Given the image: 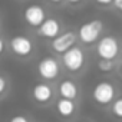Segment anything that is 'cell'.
<instances>
[{
    "label": "cell",
    "instance_id": "7a4b0ae2",
    "mask_svg": "<svg viewBox=\"0 0 122 122\" xmlns=\"http://www.w3.org/2000/svg\"><path fill=\"white\" fill-rule=\"evenodd\" d=\"M103 33V23L99 19H92L88 22H83L78 30H76V37L78 42H81L85 46H92L98 42V39Z\"/></svg>",
    "mask_w": 122,
    "mask_h": 122
},
{
    "label": "cell",
    "instance_id": "6da1fadb",
    "mask_svg": "<svg viewBox=\"0 0 122 122\" xmlns=\"http://www.w3.org/2000/svg\"><path fill=\"white\" fill-rule=\"evenodd\" d=\"M86 52L82 46L75 45L60 55V65L69 73H81L86 66Z\"/></svg>",
    "mask_w": 122,
    "mask_h": 122
},
{
    "label": "cell",
    "instance_id": "30bf717a",
    "mask_svg": "<svg viewBox=\"0 0 122 122\" xmlns=\"http://www.w3.org/2000/svg\"><path fill=\"white\" fill-rule=\"evenodd\" d=\"M60 32H62V25H60V22L57 19H55V17H46L43 20V23L36 29L37 36H40L43 39H47V40H52Z\"/></svg>",
    "mask_w": 122,
    "mask_h": 122
},
{
    "label": "cell",
    "instance_id": "52a82bcc",
    "mask_svg": "<svg viewBox=\"0 0 122 122\" xmlns=\"http://www.w3.org/2000/svg\"><path fill=\"white\" fill-rule=\"evenodd\" d=\"M76 42H78V37H76V32L75 30H65V32L62 30L56 37H53L50 40V49L56 55H62L68 49L75 46Z\"/></svg>",
    "mask_w": 122,
    "mask_h": 122
},
{
    "label": "cell",
    "instance_id": "2e32d148",
    "mask_svg": "<svg viewBox=\"0 0 122 122\" xmlns=\"http://www.w3.org/2000/svg\"><path fill=\"white\" fill-rule=\"evenodd\" d=\"M9 122H30V119L26 116V115H22V113H17V115H13Z\"/></svg>",
    "mask_w": 122,
    "mask_h": 122
},
{
    "label": "cell",
    "instance_id": "ac0fdd59",
    "mask_svg": "<svg viewBox=\"0 0 122 122\" xmlns=\"http://www.w3.org/2000/svg\"><path fill=\"white\" fill-rule=\"evenodd\" d=\"M95 2H96L99 6H102V7H108V6L112 5V0H95Z\"/></svg>",
    "mask_w": 122,
    "mask_h": 122
},
{
    "label": "cell",
    "instance_id": "ffe728a7",
    "mask_svg": "<svg viewBox=\"0 0 122 122\" xmlns=\"http://www.w3.org/2000/svg\"><path fill=\"white\" fill-rule=\"evenodd\" d=\"M65 2H68L69 5H81L83 0H65Z\"/></svg>",
    "mask_w": 122,
    "mask_h": 122
},
{
    "label": "cell",
    "instance_id": "3957f363",
    "mask_svg": "<svg viewBox=\"0 0 122 122\" xmlns=\"http://www.w3.org/2000/svg\"><path fill=\"white\" fill-rule=\"evenodd\" d=\"M92 101L99 105V106H108L111 105V102L116 98V86L113 82L103 79L95 83V86L92 88Z\"/></svg>",
    "mask_w": 122,
    "mask_h": 122
},
{
    "label": "cell",
    "instance_id": "8fae6325",
    "mask_svg": "<svg viewBox=\"0 0 122 122\" xmlns=\"http://www.w3.org/2000/svg\"><path fill=\"white\" fill-rule=\"evenodd\" d=\"M79 92H81V88L78 82L72 78H65L57 83V93L63 99L76 101L79 98Z\"/></svg>",
    "mask_w": 122,
    "mask_h": 122
},
{
    "label": "cell",
    "instance_id": "5bb4252c",
    "mask_svg": "<svg viewBox=\"0 0 122 122\" xmlns=\"http://www.w3.org/2000/svg\"><path fill=\"white\" fill-rule=\"evenodd\" d=\"M111 112L116 119L122 118V98H115L111 102Z\"/></svg>",
    "mask_w": 122,
    "mask_h": 122
},
{
    "label": "cell",
    "instance_id": "7c38bea8",
    "mask_svg": "<svg viewBox=\"0 0 122 122\" xmlns=\"http://www.w3.org/2000/svg\"><path fill=\"white\" fill-rule=\"evenodd\" d=\"M55 109L57 112L59 116H62L65 119H69L72 116H75L76 111H78V103L76 101H71V99H63L60 98L56 101L55 103Z\"/></svg>",
    "mask_w": 122,
    "mask_h": 122
},
{
    "label": "cell",
    "instance_id": "e0dca14e",
    "mask_svg": "<svg viewBox=\"0 0 122 122\" xmlns=\"http://www.w3.org/2000/svg\"><path fill=\"white\" fill-rule=\"evenodd\" d=\"M6 49H7V43H6V40H5L2 36H0V56H3V55H5Z\"/></svg>",
    "mask_w": 122,
    "mask_h": 122
},
{
    "label": "cell",
    "instance_id": "5b68a950",
    "mask_svg": "<svg viewBox=\"0 0 122 122\" xmlns=\"http://www.w3.org/2000/svg\"><path fill=\"white\" fill-rule=\"evenodd\" d=\"M119 40L113 35L101 36L96 42V53L99 59L116 60L119 56Z\"/></svg>",
    "mask_w": 122,
    "mask_h": 122
},
{
    "label": "cell",
    "instance_id": "ba28073f",
    "mask_svg": "<svg viewBox=\"0 0 122 122\" xmlns=\"http://www.w3.org/2000/svg\"><path fill=\"white\" fill-rule=\"evenodd\" d=\"M55 93H56L55 88L49 82H45V81L36 82L30 88V96L39 105H47V103H50L53 101V98H55Z\"/></svg>",
    "mask_w": 122,
    "mask_h": 122
},
{
    "label": "cell",
    "instance_id": "44dd1931",
    "mask_svg": "<svg viewBox=\"0 0 122 122\" xmlns=\"http://www.w3.org/2000/svg\"><path fill=\"white\" fill-rule=\"evenodd\" d=\"M47 2H50V3H53V5H62L65 0H47Z\"/></svg>",
    "mask_w": 122,
    "mask_h": 122
},
{
    "label": "cell",
    "instance_id": "d6986e66",
    "mask_svg": "<svg viewBox=\"0 0 122 122\" xmlns=\"http://www.w3.org/2000/svg\"><path fill=\"white\" fill-rule=\"evenodd\" d=\"M112 6L116 10H122V0H112Z\"/></svg>",
    "mask_w": 122,
    "mask_h": 122
},
{
    "label": "cell",
    "instance_id": "9c48e42d",
    "mask_svg": "<svg viewBox=\"0 0 122 122\" xmlns=\"http://www.w3.org/2000/svg\"><path fill=\"white\" fill-rule=\"evenodd\" d=\"M47 17L46 15V10L43 9V6L37 5V3H33V5H29L27 7H25L23 10V20L26 22V25L32 29H37L43 20Z\"/></svg>",
    "mask_w": 122,
    "mask_h": 122
},
{
    "label": "cell",
    "instance_id": "8992f818",
    "mask_svg": "<svg viewBox=\"0 0 122 122\" xmlns=\"http://www.w3.org/2000/svg\"><path fill=\"white\" fill-rule=\"evenodd\" d=\"M9 49L15 56L20 59H26L33 53L35 43L33 39L27 35H15L9 39Z\"/></svg>",
    "mask_w": 122,
    "mask_h": 122
},
{
    "label": "cell",
    "instance_id": "9a60e30c",
    "mask_svg": "<svg viewBox=\"0 0 122 122\" xmlns=\"http://www.w3.org/2000/svg\"><path fill=\"white\" fill-rule=\"evenodd\" d=\"M7 89H9V81H7V78L3 76V75H0V98L7 92Z\"/></svg>",
    "mask_w": 122,
    "mask_h": 122
},
{
    "label": "cell",
    "instance_id": "4fadbf2b",
    "mask_svg": "<svg viewBox=\"0 0 122 122\" xmlns=\"http://www.w3.org/2000/svg\"><path fill=\"white\" fill-rule=\"evenodd\" d=\"M115 60H106V59H99L98 60V69L103 73H109L115 69Z\"/></svg>",
    "mask_w": 122,
    "mask_h": 122
},
{
    "label": "cell",
    "instance_id": "277c9868",
    "mask_svg": "<svg viewBox=\"0 0 122 122\" xmlns=\"http://www.w3.org/2000/svg\"><path fill=\"white\" fill-rule=\"evenodd\" d=\"M37 75L45 82H53L62 73V65L60 60L55 56H45L37 62Z\"/></svg>",
    "mask_w": 122,
    "mask_h": 122
}]
</instances>
